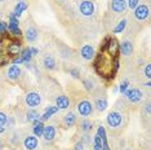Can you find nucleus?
<instances>
[{
  "label": "nucleus",
  "mask_w": 151,
  "mask_h": 150,
  "mask_svg": "<svg viewBox=\"0 0 151 150\" xmlns=\"http://www.w3.org/2000/svg\"><path fill=\"white\" fill-rule=\"evenodd\" d=\"M19 57L23 60V62L30 63V61H31V57H32L31 52H30V48H26V49L21 50V53H19Z\"/></svg>",
  "instance_id": "nucleus-24"
},
{
  "label": "nucleus",
  "mask_w": 151,
  "mask_h": 150,
  "mask_svg": "<svg viewBox=\"0 0 151 150\" xmlns=\"http://www.w3.org/2000/svg\"><path fill=\"white\" fill-rule=\"evenodd\" d=\"M93 127V124H92V122L89 120H83L81 122V129H83L84 132H89Z\"/></svg>",
  "instance_id": "nucleus-29"
},
{
  "label": "nucleus",
  "mask_w": 151,
  "mask_h": 150,
  "mask_svg": "<svg viewBox=\"0 0 151 150\" xmlns=\"http://www.w3.org/2000/svg\"><path fill=\"white\" fill-rule=\"evenodd\" d=\"M79 11H80L81 14L85 16V17L92 16L94 13L93 1H91V0H83V1H80V4H79Z\"/></svg>",
  "instance_id": "nucleus-4"
},
{
  "label": "nucleus",
  "mask_w": 151,
  "mask_h": 150,
  "mask_svg": "<svg viewBox=\"0 0 151 150\" xmlns=\"http://www.w3.org/2000/svg\"><path fill=\"white\" fill-rule=\"evenodd\" d=\"M43 137L45 141H52L56 137V128L53 125H44V131H43Z\"/></svg>",
  "instance_id": "nucleus-14"
},
{
  "label": "nucleus",
  "mask_w": 151,
  "mask_h": 150,
  "mask_svg": "<svg viewBox=\"0 0 151 150\" xmlns=\"http://www.w3.org/2000/svg\"><path fill=\"white\" fill-rule=\"evenodd\" d=\"M80 54H81V57H83L84 60L91 61L94 57L96 52H94V48L92 45H89V44H85L83 48H81V50H80Z\"/></svg>",
  "instance_id": "nucleus-11"
},
{
  "label": "nucleus",
  "mask_w": 151,
  "mask_h": 150,
  "mask_svg": "<svg viewBox=\"0 0 151 150\" xmlns=\"http://www.w3.org/2000/svg\"><path fill=\"white\" fill-rule=\"evenodd\" d=\"M18 18L17 17L13 16V13H11L9 14V23H8V30L11 31V34L13 36H17V38H19L22 35V31H21V29H19V26H18Z\"/></svg>",
  "instance_id": "nucleus-3"
},
{
  "label": "nucleus",
  "mask_w": 151,
  "mask_h": 150,
  "mask_svg": "<svg viewBox=\"0 0 151 150\" xmlns=\"http://www.w3.org/2000/svg\"><path fill=\"white\" fill-rule=\"evenodd\" d=\"M119 52H122L123 56H130L133 53V44L132 42L129 40H125L120 44V48H119Z\"/></svg>",
  "instance_id": "nucleus-15"
},
{
  "label": "nucleus",
  "mask_w": 151,
  "mask_h": 150,
  "mask_svg": "<svg viewBox=\"0 0 151 150\" xmlns=\"http://www.w3.org/2000/svg\"><path fill=\"white\" fill-rule=\"evenodd\" d=\"M19 75H21V69H19L17 65H12L11 67L8 69V78L11 80H17L19 78Z\"/></svg>",
  "instance_id": "nucleus-16"
},
{
  "label": "nucleus",
  "mask_w": 151,
  "mask_h": 150,
  "mask_svg": "<svg viewBox=\"0 0 151 150\" xmlns=\"http://www.w3.org/2000/svg\"><path fill=\"white\" fill-rule=\"evenodd\" d=\"M12 62L14 63V65H21V63L23 62V60H22V58H21V57H19V56H17V57H14V58H13V61H12Z\"/></svg>",
  "instance_id": "nucleus-37"
},
{
  "label": "nucleus",
  "mask_w": 151,
  "mask_h": 150,
  "mask_svg": "<svg viewBox=\"0 0 151 150\" xmlns=\"http://www.w3.org/2000/svg\"><path fill=\"white\" fill-rule=\"evenodd\" d=\"M27 106L30 107H36L40 105V102H42V97H40L39 93H36V92H30V93L26 94V98H25Z\"/></svg>",
  "instance_id": "nucleus-6"
},
{
  "label": "nucleus",
  "mask_w": 151,
  "mask_h": 150,
  "mask_svg": "<svg viewBox=\"0 0 151 150\" xmlns=\"http://www.w3.org/2000/svg\"><path fill=\"white\" fill-rule=\"evenodd\" d=\"M25 148L26 150H36L37 149V145H39V141H37V137L35 135L34 136H27L25 138Z\"/></svg>",
  "instance_id": "nucleus-13"
},
{
  "label": "nucleus",
  "mask_w": 151,
  "mask_h": 150,
  "mask_svg": "<svg viewBox=\"0 0 151 150\" xmlns=\"http://www.w3.org/2000/svg\"><path fill=\"white\" fill-rule=\"evenodd\" d=\"M128 4H127V6H129L130 9H134L137 5H138V0H128Z\"/></svg>",
  "instance_id": "nucleus-34"
},
{
  "label": "nucleus",
  "mask_w": 151,
  "mask_h": 150,
  "mask_svg": "<svg viewBox=\"0 0 151 150\" xmlns=\"http://www.w3.org/2000/svg\"><path fill=\"white\" fill-rule=\"evenodd\" d=\"M30 52H31L32 56H36V54H39V49H37V48H34V47H31V48H30Z\"/></svg>",
  "instance_id": "nucleus-40"
},
{
  "label": "nucleus",
  "mask_w": 151,
  "mask_h": 150,
  "mask_svg": "<svg viewBox=\"0 0 151 150\" xmlns=\"http://www.w3.org/2000/svg\"><path fill=\"white\" fill-rule=\"evenodd\" d=\"M75 150H85L84 149V144H83V142H78V144L76 145H75Z\"/></svg>",
  "instance_id": "nucleus-39"
},
{
  "label": "nucleus",
  "mask_w": 151,
  "mask_h": 150,
  "mask_svg": "<svg viewBox=\"0 0 151 150\" xmlns=\"http://www.w3.org/2000/svg\"><path fill=\"white\" fill-rule=\"evenodd\" d=\"M27 9V3L26 1H18L14 8V11H13V16L17 17V18H19L21 17V14L23 12H25Z\"/></svg>",
  "instance_id": "nucleus-18"
},
{
  "label": "nucleus",
  "mask_w": 151,
  "mask_h": 150,
  "mask_svg": "<svg viewBox=\"0 0 151 150\" xmlns=\"http://www.w3.org/2000/svg\"><path fill=\"white\" fill-rule=\"evenodd\" d=\"M1 149H3V141L0 140V150H1Z\"/></svg>",
  "instance_id": "nucleus-43"
},
{
  "label": "nucleus",
  "mask_w": 151,
  "mask_h": 150,
  "mask_svg": "<svg viewBox=\"0 0 151 150\" xmlns=\"http://www.w3.org/2000/svg\"><path fill=\"white\" fill-rule=\"evenodd\" d=\"M102 149V140L98 135H96L94 137V145H93V150H101Z\"/></svg>",
  "instance_id": "nucleus-28"
},
{
  "label": "nucleus",
  "mask_w": 151,
  "mask_h": 150,
  "mask_svg": "<svg viewBox=\"0 0 151 150\" xmlns=\"http://www.w3.org/2000/svg\"><path fill=\"white\" fill-rule=\"evenodd\" d=\"M34 127H32V131H34V135L36 136V137H40V136L43 135V131H44V124L43 122L40 120V119H37V120L32 122Z\"/></svg>",
  "instance_id": "nucleus-19"
},
{
  "label": "nucleus",
  "mask_w": 151,
  "mask_h": 150,
  "mask_svg": "<svg viewBox=\"0 0 151 150\" xmlns=\"http://www.w3.org/2000/svg\"><path fill=\"white\" fill-rule=\"evenodd\" d=\"M0 1H3V0H0Z\"/></svg>",
  "instance_id": "nucleus-46"
},
{
  "label": "nucleus",
  "mask_w": 151,
  "mask_h": 150,
  "mask_svg": "<svg viewBox=\"0 0 151 150\" xmlns=\"http://www.w3.org/2000/svg\"><path fill=\"white\" fill-rule=\"evenodd\" d=\"M96 107H97L98 111H105L106 109H107V101H106L105 98H98V100L96 101Z\"/></svg>",
  "instance_id": "nucleus-25"
},
{
  "label": "nucleus",
  "mask_w": 151,
  "mask_h": 150,
  "mask_svg": "<svg viewBox=\"0 0 151 150\" xmlns=\"http://www.w3.org/2000/svg\"><path fill=\"white\" fill-rule=\"evenodd\" d=\"M128 87H129V83H128V80H124L122 84H120V87H119V91L122 92V93H125V91L128 89Z\"/></svg>",
  "instance_id": "nucleus-33"
},
{
  "label": "nucleus",
  "mask_w": 151,
  "mask_h": 150,
  "mask_svg": "<svg viewBox=\"0 0 151 150\" xmlns=\"http://www.w3.org/2000/svg\"><path fill=\"white\" fill-rule=\"evenodd\" d=\"M60 110L57 106H49V107H47V110H45V112L42 115V120H48L50 117H52L53 114H56V112Z\"/></svg>",
  "instance_id": "nucleus-23"
},
{
  "label": "nucleus",
  "mask_w": 151,
  "mask_h": 150,
  "mask_svg": "<svg viewBox=\"0 0 151 150\" xmlns=\"http://www.w3.org/2000/svg\"><path fill=\"white\" fill-rule=\"evenodd\" d=\"M146 111H147V112H150V104H147V105H146Z\"/></svg>",
  "instance_id": "nucleus-41"
},
{
  "label": "nucleus",
  "mask_w": 151,
  "mask_h": 150,
  "mask_svg": "<svg viewBox=\"0 0 151 150\" xmlns=\"http://www.w3.org/2000/svg\"><path fill=\"white\" fill-rule=\"evenodd\" d=\"M6 52H8V56H11V57L19 56V53H21V43L17 42V40L12 42L8 45V48H6Z\"/></svg>",
  "instance_id": "nucleus-10"
},
{
  "label": "nucleus",
  "mask_w": 151,
  "mask_h": 150,
  "mask_svg": "<svg viewBox=\"0 0 151 150\" xmlns=\"http://www.w3.org/2000/svg\"><path fill=\"white\" fill-rule=\"evenodd\" d=\"M56 106L58 109H62V110H65V109H67L68 106H70V100H68L67 96H58L57 100H56Z\"/></svg>",
  "instance_id": "nucleus-17"
},
{
  "label": "nucleus",
  "mask_w": 151,
  "mask_h": 150,
  "mask_svg": "<svg viewBox=\"0 0 151 150\" xmlns=\"http://www.w3.org/2000/svg\"><path fill=\"white\" fill-rule=\"evenodd\" d=\"M134 17L139 21H143L149 17V6L145 5V4H138L134 8Z\"/></svg>",
  "instance_id": "nucleus-8"
},
{
  "label": "nucleus",
  "mask_w": 151,
  "mask_h": 150,
  "mask_svg": "<svg viewBox=\"0 0 151 150\" xmlns=\"http://www.w3.org/2000/svg\"><path fill=\"white\" fill-rule=\"evenodd\" d=\"M78 111L80 115H83V117H88V115L92 114V111H93V105L91 104L89 101H80L78 104Z\"/></svg>",
  "instance_id": "nucleus-7"
},
{
  "label": "nucleus",
  "mask_w": 151,
  "mask_h": 150,
  "mask_svg": "<svg viewBox=\"0 0 151 150\" xmlns=\"http://www.w3.org/2000/svg\"><path fill=\"white\" fill-rule=\"evenodd\" d=\"M0 17H1V13H0Z\"/></svg>",
  "instance_id": "nucleus-45"
},
{
  "label": "nucleus",
  "mask_w": 151,
  "mask_h": 150,
  "mask_svg": "<svg viewBox=\"0 0 151 150\" xmlns=\"http://www.w3.org/2000/svg\"><path fill=\"white\" fill-rule=\"evenodd\" d=\"M125 27H127V19H122L118 25H116V27L114 29V34H120V32H123L125 30Z\"/></svg>",
  "instance_id": "nucleus-26"
},
{
  "label": "nucleus",
  "mask_w": 151,
  "mask_h": 150,
  "mask_svg": "<svg viewBox=\"0 0 151 150\" xmlns=\"http://www.w3.org/2000/svg\"><path fill=\"white\" fill-rule=\"evenodd\" d=\"M104 48L107 50V54L111 57H116L119 54V48H120V44L119 42L115 39V38H109L106 39V42L104 44Z\"/></svg>",
  "instance_id": "nucleus-2"
},
{
  "label": "nucleus",
  "mask_w": 151,
  "mask_h": 150,
  "mask_svg": "<svg viewBox=\"0 0 151 150\" xmlns=\"http://www.w3.org/2000/svg\"><path fill=\"white\" fill-rule=\"evenodd\" d=\"M39 112H37L36 110H30V111H27V120L29 122H35V120H37L39 119Z\"/></svg>",
  "instance_id": "nucleus-27"
},
{
  "label": "nucleus",
  "mask_w": 151,
  "mask_h": 150,
  "mask_svg": "<svg viewBox=\"0 0 151 150\" xmlns=\"http://www.w3.org/2000/svg\"><path fill=\"white\" fill-rule=\"evenodd\" d=\"M84 86H85V88H87V89L88 91H92V89H93V83H92V81L91 80H89V79H87V80H84Z\"/></svg>",
  "instance_id": "nucleus-35"
},
{
  "label": "nucleus",
  "mask_w": 151,
  "mask_h": 150,
  "mask_svg": "<svg viewBox=\"0 0 151 150\" xmlns=\"http://www.w3.org/2000/svg\"><path fill=\"white\" fill-rule=\"evenodd\" d=\"M70 74L73 75L74 78H79V75H80V73H79L78 69H71V70H70Z\"/></svg>",
  "instance_id": "nucleus-38"
},
{
  "label": "nucleus",
  "mask_w": 151,
  "mask_h": 150,
  "mask_svg": "<svg viewBox=\"0 0 151 150\" xmlns=\"http://www.w3.org/2000/svg\"><path fill=\"white\" fill-rule=\"evenodd\" d=\"M0 94H1V93H0Z\"/></svg>",
  "instance_id": "nucleus-47"
},
{
  "label": "nucleus",
  "mask_w": 151,
  "mask_h": 150,
  "mask_svg": "<svg viewBox=\"0 0 151 150\" xmlns=\"http://www.w3.org/2000/svg\"><path fill=\"white\" fill-rule=\"evenodd\" d=\"M25 36H26L27 42H35V40L37 39V30L35 29V27H27Z\"/></svg>",
  "instance_id": "nucleus-20"
},
{
  "label": "nucleus",
  "mask_w": 151,
  "mask_h": 150,
  "mask_svg": "<svg viewBox=\"0 0 151 150\" xmlns=\"http://www.w3.org/2000/svg\"><path fill=\"white\" fill-rule=\"evenodd\" d=\"M106 120H107V124L111 128H118L119 125L122 124L123 118H122V114H120V112H118V111H111L107 115Z\"/></svg>",
  "instance_id": "nucleus-5"
},
{
  "label": "nucleus",
  "mask_w": 151,
  "mask_h": 150,
  "mask_svg": "<svg viewBox=\"0 0 151 150\" xmlns=\"http://www.w3.org/2000/svg\"><path fill=\"white\" fill-rule=\"evenodd\" d=\"M97 135L101 137V140H105L107 138V136H106V131H105V127H102V125H99L98 129H97Z\"/></svg>",
  "instance_id": "nucleus-31"
},
{
  "label": "nucleus",
  "mask_w": 151,
  "mask_h": 150,
  "mask_svg": "<svg viewBox=\"0 0 151 150\" xmlns=\"http://www.w3.org/2000/svg\"><path fill=\"white\" fill-rule=\"evenodd\" d=\"M112 57L111 56H106V53L102 52L97 57V61L94 62V67L98 71V74H101L102 76L110 78L114 76V74L116 73V70L119 69V60L118 57H114V62H112Z\"/></svg>",
  "instance_id": "nucleus-1"
},
{
  "label": "nucleus",
  "mask_w": 151,
  "mask_h": 150,
  "mask_svg": "<svg viewBox=\"0 0 151 150\" xmlns=\"http://www.w3.org/2000/svg\"><path fill=\"white\" fill-rule=\"evenodd\" d=\"M125 96L130 102H138L142 98V92L137 88H132V89L125 91Z\"/></svg>",
  "instance_id": "nucleus-9"
},
{
  "label": "nucleus",
  "mask_w": 151,
  "mask_h": 150,
  "mask_svg": "<svg viewBox=\"0 0 151 150\" xmlns=\"http://www.w3.org/2000/svg\"><path fill=\"white\" fill-rule=\"evenodd\" d=\"M145 74H146V76L150 79V78H151V65H150V63L146 65V67H145Z\"/></svg>",
  "instance_id": "nucleus-36"
},
{
  "label": "nucleus",
  "mask_w": 151,
  "mask_h": 150,
  "mask_svg": "<svg viewBox=\"0 0 151 150\" xmlns=\"http://www.w3.org/2000/svg\"><path fill=\"white\" fill-rule=\"evenodd\" d=\"M43 65H44V67L48 70H53L54 67H56V60H54V57L53 56H45L44 57V60H43Z\"/></svg>",
  "instance_id": "nucleus-21"
},
{
  "label": "nucleus",
  "mask_w": 151,
  "mask_h": 150,
  "mask_svg": "<svg viewBox=\"0 0 151 150\" xmlns=\"http://www.w3.org/2000/svg\"><path fill=\"white\" fill-rule=\"evenodd\" d=\"M6 32H8V23L0 19V35L4 36Z\"/></svg>",
  "instance_id": "nucleus-30"
},
{
  "label": "nucleus",
  "mask_w": 151,
  "mask_h": 150,
  "mask_svg": "<svg viewBox=\"0 0 151 150\" xmlns=\"http://www.w3.org/2000/svg\"><path fill=\"white\" fill-rule=\"evenodd\" d=\"M125 150H132V149H125Z\"/></svg>",
  "instance_id": "nucleus-44"
},
{
  "label": "nucleus",
  "mask_w": 151,
  "mask_h": 150,
  "mask_svg": "<svg viewBox=\"0 0 151 150\" xmlns=\"http://www.w3.org/2000/svg\"><path fill=\"white\" fill-rule=\"evenodd\" d=\"M5 131V128L4 127H1V125H0V133H3V132Z\"/></svg>",
  "instance_id": "nucleus-42"
},
{
  "label": "nucleus",
  "mask_w": 151,
  "mask_h": 150,
  "mask_svg": "<svg viewBox=\"0 0 151 150\" xmlns=\"http://www.w3.org/2000/svg\"><path fill=\"white\" fill-rule=\"evenodd\" d=\"M6 122H8V117H6L5 112L0 111V125L1 127H4V125L6 124Z\"/></svg>",
  "instance_id": "nucleus-32"
},
{
  "label": "nucleus",
  "mask_w": 151,
  "mask_h": 150,
  "mask_svg": "<svg viewBox=\"0 0 151 150\" xmlns=\"http://www.w3.org/2000/svg\"><path fill=\"white\" fill-rule=\"evenodd\" d=\"M63 123L66 127H73V125H75V123H76V115H75L74 112H68L63 119Z\"/></svg>",
  "instance_id": "nucleus-22"
},
{
  "label": "nucleus",
  "mask_w": 151,
  "mask_h": 150,
  "mask_svg": "<svg viewBox=\"0 0 151 150\" xmlns=\"http://www.w3.org/2000/svg\"><path fill=\"white\" fill-rule=\"evenodd\" d=\"M111 9L115 13H122L127 9L125 0H111Z\"/></svg>",
  "instance_id": "nucleus-12"
}]
</instances>
